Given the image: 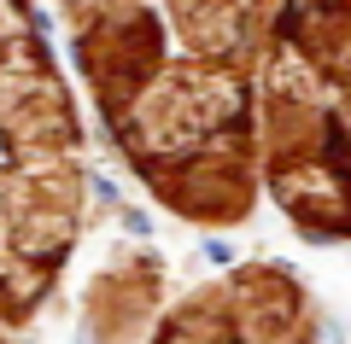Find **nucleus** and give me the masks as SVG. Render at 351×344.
I'll use <instances>...</instances> for the list:
<instances>
[{
	"mask_svg": "<svg viewBox=\"0 0 351 344\" xmlns=\"http://www.w3.org/2000/svg\"><path fill=\"white\" fill-rule=\"evenodd\" d=\"M71 59L123 163L205 228L258 198V70L276 0H59Z\"/></svg>",
	"mask_w": 351,
	"mask_h": 344,
	"instance_id": "obj_1",
	"label": "nucleus"
},
{
	"mask_svg": "<svg viewBox=\"0 0 351 344\" xmlns=\"http://www.w3.org/2000/svg\"><path fill=\"white\" fill-rule=\"evenodd\" d=\"M82 123L36 0H0V315L29 321L82 234Z\"/></svg>",
	"mask_w": 351,
	"mask_h": 344,
	"instance_id": "obj_2",
	"label": "nucleus"
},
{
	"mask_svg": "<svg viewBox=\"0 0 351 344\" xmlns=\"http://www.w3.org/2000/svg\"><path fill=\"white\" fill-rule=\"evenodd\" d=\"M258 181L304 239H351V0H276L258 70Z\"/></svg>",
	"mask_w": 351,
	"mask_h": 344,
	"instance_id": "obj_3",
	"label": "nucleus"
},
{
	"mask_svg": "<svg viewBox=\"0 0 351 344\" xmlns=\"http://www.w3.org/2000/svg\"><path fill=\"white\" fill-rule=\"evenodd\" d=\"M152 344H334L316 297L281 263H246L170 309Z\"/></svg>",
	"mask_w": 351,
	"mask_h": 344,
	"instance_id": "obj_4",
	"label": "nucleus"
},
{
	"mask_svg": "<svg viewBox=\"0 0 351 344\" xmlns=\"http://www.w3.org/2000/svg\"><path fill=\"white\" fill-rule=\"evenodd\" d=\"M6 327H12V321H6V315H0V344H12V339H6Z\"/></svg>",
	"mask_w": 351,
	"mask_h": 344,
	"instance_id": "obj_5",
	"label": "nucleus"
}]
</instances>
